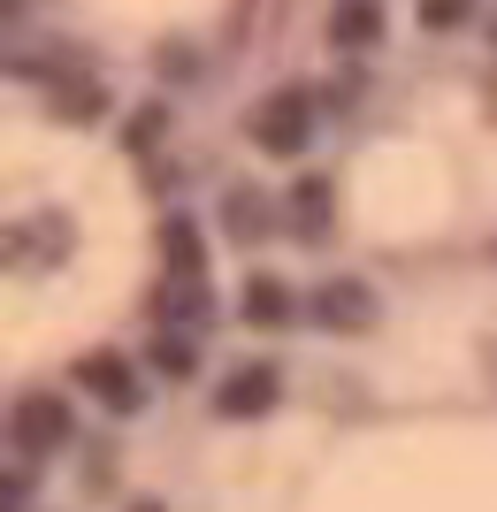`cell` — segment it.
Wrapping results in <instances>:
<instances>
[{
  "mask_svg": "<svg viewBox=\"0 0 497 512\" xmlns=\"http://www.w3.org/2000/svg\"><path fill=\"white\" fill-rule=\"evenodd\" d=\"M322 100H329V92H314V85H283V92H268V100L253 107V146H260V153H299Z\"/></svg>",
  "mask_w": 497,
  "mask_h": 512,
  "instance_id": "6da1fadb",
  "label": "cell"
},
{
  "mask_svg": "<svg viewBox=\"0 0 497 512\" xmlns=\"http://www.w3.org/2000/svg\"><path fill=\"white\" fill-rule=\"evenodd\" d=\"M306 314L322 321V329H368L375 321V283L368 276H322L314 299H306Z\"/></svg>",
  "mask_w": 497,
  "mask_h": 512,
  "instance_id": "7a4b0ae2",
  "label": "cell"
},
{
  "mask_svg": "<svg viewBox=\"0 0 497 512\" xmlns=\"http://www.w3.org/2000/svg\"><path fill=\"white\" fill-rule=\"evenodd\" d=\"M54 444H69V406L62 398H16V413H8V451H54Z\"/></svg>",
  "mask_w": 497,
  "mask_h": 512,
  "instance_id": "3957f363",
  "label": "cell"
},
{
  "mask_svg": "<svg viewBox=\"0 0 497 512\" xmlns=\"http://www.w3.org/2000/svg\"><path fill=\"white\" fill-rule=\"evenodd\" d=\"M77 390H92L108 413H138L146 406V390H138V367L123 360V352H92V360H77Z\"/></svg>",
  "mask_w": 497,
  "mask_h": 512,
  "instance_id": "277c9868",
  "label": "cell"
},
{
  "mask_svg": "<svg viewBox=\"0 0 497 512\" xmlns=\"http://www.w3.org/2000/svg\"><path fill=\"white\" fill-rule=\"evenodd\" d=\"M276 367H230V375H222V383H215V413H222V421H260V413H268V406H276Z\"/></svg>",
  "mask_w": 497,
  "mask_h": 512,
  "instance_id": "5b68a950",
  "label": "cell"
},
{
  "mask_svg": "<svg viewBox=\"0 0 497 512\" xmlns=\"http://www.w3.org/2000/svg\"><path fill=\"white\" fill-rule=\"evenodd\" d=\"M62 253H69L62 214H23V222H8V268H54Z\"/></svg>",
  "mask_w": 497,
  "mask_h": 512,
  "instance_id": "8992f818",
  "label": "cell"
},
{
  "mask_svg": "<svg viewBox=\"0 0 497 512\" xmlns=\"http://www.w3.org/2000/svg\"><path fill=\"white\" fill-rule=\"evenodd\" d=\"M161 260H169V276L207 283V237H199L192 214H161Z\"/></svg>",
  "mask_w": 497,
  "mask_h": 512,
  "instance_id": "52a82bcc",
  "label": "cell"
},
{
  "mask_svg": "<svg viewBox=\"0 0 497 512\" xmlns=\"http://www.w3.org/2000/svg\"><path fill=\"white\" fill-rule=\"evenodd\" d=\"M383 31H390V23H383V0H329V39H337V46L360 54V46H375Z\"/></svg>",
  "mask_w": 497,
  "mask_h": 512,
  "instance_id": "ba28073f",
  "label": "cell"
},
{
  "mask_svg": "<svg viewBox=\"0 0 497 512\" xmlns=\"http://www.w3.org/2000/svg\"><path fill=\"white\" fill-rule=\"evenodd\" d=\"M54 123H100L108 115V85L100 77H54Z\"/></svg>",
  "mask_w": 497,
  "mask_h": 512,
  "instance_id": "9c48e42d",
  "label": "cell"
},
{
  "mask_svg": "<svg viewBox=\"0 0 497 512\" xmlns=\"http://www.w3.org/2000/svg\"><path fill=\"white\" fill-rule=\"evenodd\" d=\"M153 314L169 321V329H192V321H207V314H215V291H207V283H184V276H169L161 291H153Z\"/></svg>",
  "mask_w": 497,
  "mask_h": 512,
  "instance_id": "30bf717a",
  "label": "cell"
},
{
  "mask_svg": "<svg viewBox=\"0 0 497 512\" xmlns=\"http://www.w3.org/2000/svg\"><path fill=\"white\" fill-rule=\"evenodd\" d=\"M238 306H245L253 329H276V321H291V283H283V276H253Z\"/></svg>",
  "mask_w": 497,
  "mask_h": 512,
  "instance_id": "8fae6325",
  "label": "cell"
},
{
  "mask_svg": "<svg viewBox=\"0 0 497 512\" xmlns=\"http://www.w3.org/2000/svg\"><path fill=\"white\" fill-rule=\"evenodd\" d=\"M329 207H337V199H329L322 176H299V184H291V230L322 237V230H329Z\"/></svg>",
  "mask_w": 497,
  "mask_h": 512,
  "instance_id": "7c38bea8",
  "label": "cell"
},
{
  "mask_svg": "<svg viewBox=\"0 0 497 512\" xmlns=\"http://www.w3.org/2000/svg\"><path fill=\"white\" fill-rule=\"evenodd\" d=\"M146 360L161 367L169 383H184V375H192V367H199V352H192V337H184V329H161V337H153V352H146Z\"/></svg>",
  "mask_w": 497,
  "mask_h": 512,
  "instance_id": "4fadbf2b",
  "label": "cell"
},
{
  "mask_svg": "<svg viewBox=\"0 0 497 512\" xmlns=\"http://www.w3.org/2000/svg\"><path fill=\"white\" fill-rule=\"evenodd\" d=\"M222 222H230V230L238 237H253V230H268V199L253 192V184H238V192L222 199Z\"/></svg>",
  "mask_w": 497,
  "mask_h": 512,
  "instance_id": "5bb4252c",
  "label": "cell"
},
{
  "mask_svg": "<svg viewBox=\"0 0 497 512\" xmlns=\"http://www.w3.org/2000/svg\"><path fill=\"white\" fill-rule=\"evenodd\" d=\"M475 16V0H421V23L429 31H452V23H467Z\"/></svg>",
  "mask_w": 497,
  "mask_h": 512,
  "instance_id": "9a60e30c",
  "label": "cell"
},
{
  "mask_svg": "<svg viewBox=\"0 0 497 512\" xmlns=\"http://www.w3.org/2000/svg\"><path fill=\"white\" fill-rule=\"evenodd\" d=\"M161 69H169V77H192L199 54H192V46H161Z\"/></svg>",
  "mask_w": 497,
  "mask_h": 512,
  "instance_id": "2e32d148",
  "label": "cell"
},
{
  "mask_svg": "<svg viewBox=\"0 0 497 512\" xmlns=\"http://www.w3.org/2000/svg\"><path fill=\"white\" fill-rule=\"evenodd\" d=\"M130 512H169V505H153V497H138V505H130Z\"/></svg>",
  "mask_w": 497,
  "mask_h": 512,
  "instance_id": "e0dca14e",
  "label": "cell"
},
{
  "mask_svg": "<svg viewBox=\"0 0 497 512\" xmlns=\"http://www.w3.org/2000/svg\"><path fill=\"white\" fill-rule=\"evenodd\" d=\"M490 115H497V85H490Z\"/></svg>",
  "mask_w": 497,
  "mask_h": 512,
  "instance_id": "ac0fdd59",
  "label": "cell"
}]
</instances>
